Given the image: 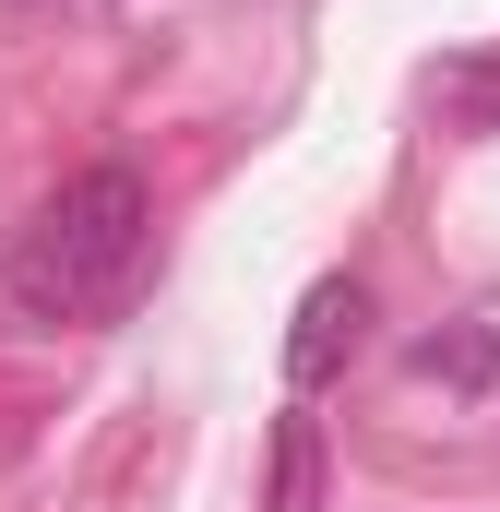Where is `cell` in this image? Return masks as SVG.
I'll return each instance as SVG.
<instances>
[{"instance_id": "cell-2", "label": "cell", "mask_w": 500, "mask_h": 512, "mask_svg": "<svg viewBox=\"0 0 500 512\" xmlns=\"http://www.w3.org/2000/svg\"><path fill=\"white\" fill-rule=\"evenodd\" d=\"M358 334H370V286L358 274H322L310 298H298V334H286V382L298 393H322L346 358H358Z\"/></svg>"}, {"instance_id": "cell-3", "label": "cell", "mask_w": 500, "mask_h": 512, "mask_svg": "<svg viewBox=\"0 0 500 512\" xmlns=\"http://www.w3.org/2000/svg\"><path fill=\"white\" fill-rule=\"evenodd\" d=\"M417 382H453V393H489L500 382V322H453V334H417V358H405Z\"/></svg>"}, {"instance_id": "cell-4", "label": "cell", "mask_w": 500, "mask_h": 512, "mask_svg": "<svg viewBox=\"0 0 500 512\" xmlns=\"http://www.w3.org/2000/svg\"><path fill=\"white\" fill-rule=\"evenodd\" d=\"M274 512H322V429L310 417L274 429Z\"/></svg>"}, {"instance_id": "cell-1", "label": "cell", "mask_w": 500, "mask_h": 512, "mask_svg": "<svg viewBox=\"0 0 500 512\" xmlns=\"http://www.w3.org/2000/svg\"><path fill=\"white\" fill-rule=\"evenodd\" d=\"M143 251H155V191H143V167H72V179L12 227L0 286H12L24 322H108L131 298V274H143Z\"/></svg>"}]
</instances>
